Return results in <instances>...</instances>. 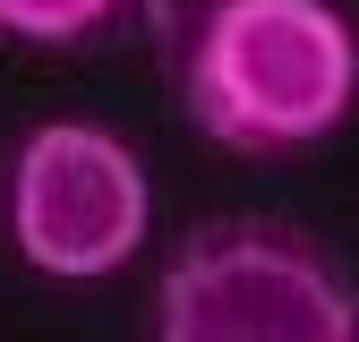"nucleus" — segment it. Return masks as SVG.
Listing matches in <instances>:
<instances>
[{"mask_svg":"<svg viewBox=\"0 0 359 342\" xmlns=\"http://www.w3.org/2000/svg\"><path fill=\"white\" fill-rule=\"evenodd\" d=\"M359 34L334 0H205L180 43V103L231 154H291L342 128Z\"/></svg>","mask_w":359,"mask_h":342,"instance_id":"1","label":"nucleus"},{"mask_svg":"<svg viewBox=\"0 0 359 342\" xmlns=\"http://www.w3.org/2000/svg\"><path fill=\"white\" fill-rule=\"evenodd\" d=\"M154 342H359V299L291 231L205 223L154 282Z\"/></svg>","mask_w":359,"mask_h":342,"instance_id":"2","label":"nucleus"},{"mask_svg":"<svg viewBox=\"0 0 359 342\" xmlns=\"http://www.w3.org/2000/svg\"><path fill=\"white\" fill-rule=\"evenodd\" d=\"M154 231V180L128 137L43 120L9 154V248L52 282H103Z\"/></svg>","mask_w":359,"mask_h":342,"instance_id":"3","label":"nucleus"},{"mask_svg":"<svg viewBox=\"0 0 359 342\" xmlns=\"http://www.w3.org/2000/svg\"><path fill=\"white\" fill-rule=\"evenodd\" d=\"M128 0H0V34L34 43V52H69V43L103 34Z\"/></svg>","mask_w":359,"mask_h":342,"instance_id":"4","label":"nucleus"}]
</instances>
